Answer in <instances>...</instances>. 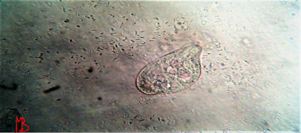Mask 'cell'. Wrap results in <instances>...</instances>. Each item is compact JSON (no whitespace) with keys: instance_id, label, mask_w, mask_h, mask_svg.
Listing matches in <instances>:
<instances>
[{"instance_id":"1","label":"cell","mask_w":301,"mask_h":133,"mask_svg":"<svg viewBox=\"0 0 301 133\" xmlns=\"http://www.w3.org/2000/svg\"><path fill=\"white\" fill-rule=\"evenodd\" d=\"M200 73L198 67L155 64L140 72L136 84L141 91L147 94L174 93L190 86L198 80Z\"/></svg>"}]
</instances>
